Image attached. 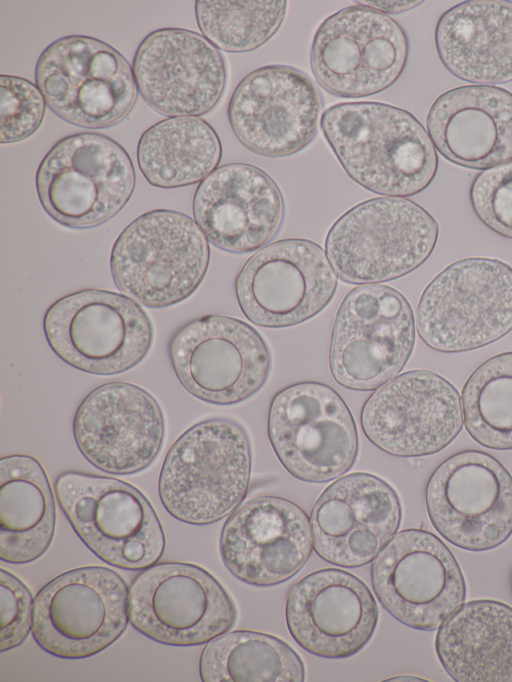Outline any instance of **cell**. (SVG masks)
<instances>
[{
    "mask_svg": "<svg viewBox=\"0 0 512 682\" xmlns=\"http://www.w3.org/2000/svg\"><path fill=\"white\" fill-rule=\"evenodd\" d=\"M320 127L346 174L372 193L413 196L437 173L430 136L402 108L373 101L339 103L324 111Z\"/></svg>",
    "mask_w": 512,
    "mask_h": 682,
    "instance_id": "obj_1",
    "label": "cell"
},
{
    "mask_svg": "<svg viewBox=\"0 0 512 682\" xmlns=\"http://www.w3.org/2000/svg\"><path fill=\"white\" fill-rule=\"evenodd\" d=\"M251 445L245 429L211 418L182 433L168 450L158 492L166 511L191 525H209L234 512L247 495Z\"/></svg>",
    "mask_w": 512,
    "mask_h": 682,
    "instance_id": "obj_2",
    "label": "cell"
},
{
    "mask_svg": "<svg viewBox=\"0 0 512 682\" xmlns=\"http://www.w3.org/2000/svg\"><path fill=\"white\" fill-rule=\"evenodd\" d=\"M439 235L434 217L399 197L363 201L328 231L325 252L337 276L350 284H379L405 276L432 254Z\"/></svg>",
    "mask_w": 512,
    "mask_h": 682,
    "instance_id": "obj_3",
    "label": "cell"
},
{
    "mask_svg": "<svg viewBox=\"0 0 512 682\" xmlns=\"http://www.w3.org/2000/svg\"><path fill=\"white\" fill-rule=\"evenodd\" d=\"M210 261L209 242L188 215L169 209L146 212L117 237L110 269L116 287L148 308L190 297Z\"/></svg>",
    "mask_w": 512,
    "mask_h": 682,
    "instance_id": "obj_4",
    "label": "cell"
},
{
    "mask_svg": "<svg viewBox=\"0 0 512 682\" xmlns=\"http://www.w3.org/2000/svg\"><path fill=\"white\" fill-rule=\"evenodd\" d=\"M415 324L421 340L442 353L498 341L512 330V267L487 257L449 264L423 290Z\"/></svg>",
    "mask_w": 512,
    "mask_h": 682,
    "instance_id": "obj_5",
    "label": "cell"
},
{
    "mask_svg": "<svg viewBox=\"0 0 512 682\" xmlns=\"http://www.w3.org/2000/svg\"><path fill=\"white\" fill-rule=\"evenodd\" d=\"M35 185L45 212L72 229L99 226L117 215L136 185L133 162L112 138L81 132L56 142L40 162Z\"/></svg>",
    "mask_w": 512,
    "mask_h": 682,
    "instance_id": "obj_6",
    "label": "cell"
},
{
    "mask_svg": "<svg viewBox=\"0 0 512 682\" xmlns=\"http://www.w3.org/2000/svg\"><path fill=\"white\" fill-rule=\"evenodd\" d=\"M55 492L72 529L103 562L139 571L162 557L161 522L136 487L112 477L68 471L57 477Z\"/></svg>",
    "mask_w": 512,
    "mask_h": 682,
    "instance_id": "obj_7",
    "label": "cell"
},
{
    "mask_svg": "<svg viewBox=\"0 0 512 682\" xmlns=\"http://www.w3.org/2000/svg\"><path fill=\"white\" fill-rule=\"evenodd\" d=\"M43 330L52 351L85 373L126 372L148 354L153 326L143 308L125 294L84 289L54 302Z\"/></svg>",
    "mask_w": 512,
    "mask_h": 682,
    "instance_id": "obj_8",
    "label": "cell"
},
{
    "mask_svg": "<svg viewBox=\"0 0 512 682\" xmlns=\"http://www.w3.org/2000/svg\"><path fill=\"white\" fill-rule=\"evenodd\" d=\"M415 330L411 305L398 290L382 284L353 288L341 302L332 327L333 378L350 390H376L408 362Z\"/></svg>",
    "mask_w": 512,
    "mask_h": 682,
    "instance_id": "obj_9",
    "label": "cell"
},
{
    "mask_svg": "<svg viewBox=\"0 0 512 682\" xmlns=\"http://www.w3.org/2000/svg\"><path fill=\"white\" fill-rule=\"evenodd\" d=\"M34 77L49 109L86 129L118 124L137 99L133 70L126 58L91 36H64L50 43L36 62Z\"/></svg>",
    "mask_w": 512,
    "mask_h": 682,
    "instance_id": "obj_10",
    "label": "cell"
},
{
    "mask_svg": "<svg viewBox=\"0 0 512 682\" xmlns=\"http://www.w3.org/2000/svg\"><path fill=\"white\" fill-rule=\"evenodd\" d=\"M267 429L280 463L301 481H331L357 459L358 433L352 413L340 394L324 383L299 382L276 393Z\"/></svg>",
    "mask_w": 512,
    "mask_h": 682,
    "instance_id": "obj_11",
    "label": "cell"
},
{
    "mask_svg": "<svg viewBox=\"0 0 512 682\" xmlns=\"http://www.w3.org/2000/svg\"><path fill=\"white\" fill-rule=\"evenodd\" d=\"M128 622L127 585L106 567L61 573L34 598L32 635L41 649L58 658L98 654L123 634Z\"/></svg>",
    "mask_w": 512,
    "mask_h": 682,
    "instance_id": "obj_12",
    "label": "cell"
},
{
    "mask_svg": "<svg viewBox=\"0 0 512 682\" xmlns=\"http://www.w3.org/2000/svg\"><path fill=\"white\" fill-rule=\"evenodd\" d=\"M131 625L169 646H197L228 632L237 618L231 597L207 570L162 562L141 570L128 589Z\"/></svg>",
    "mask_w": 512,
    "mask_h": 682,
    "instance_id": "obj_13",
    "label": "cell"
},
{
    "mask_svg": "<svg viewBox=\"0 0 512 682\" xmlns=\"http://www.w3.org/2000/svg\"><path fill=\"white\" fill-rule=\"evenodd\" d=\"M409 53L404 29L389 15L363 5L345 7L318 27L310 66L318 84L341 98H363L391 87Z\"/></svg>",
    "mask_w": 512,
    "mask_h": 682,
    "instance_id": "obj_14",
    "label": "cell"
},
{
    "mask_svg": "<svg viewBox=\"0 0 512 682\" xmlns=\"http://www.w3.org/2000/svg\"><path fill=\"white\" fill-rule=\"evenodd\" d=\"M168 353L181 386L195 398L233 405L259 391L271 369L269 347L246 322L207 315L182 326Z\"/></svg>",
    "mask_w": 512,
    "mask_h": 682,
    "instance_id": "obj_15",
    "label": "cell"
},
{
    "mask_svg": "<svg viewBox=\"0 0 512 682\" xmlns=\"http://www.w3.org/2000/svg\"><path fill=\"white\" fill-rule=\"evenodd\" d=\"M425 503L436 531L461 549L491 550L512 535V476L484 451L445 459L427 482Z\"/></svg>",
    "mask_w": 512,
    "mask_h": 682,
    "instance_id": "obj_16",
    "label": "cell"
},
{
    "mask_svg": "<svg viewBox=\"0 0 512 682\" xmlns=\"http://www.w3.org/2000/svg\"><path fill=\"white\" fill-rule=\"evenodd\" d=\"M371 580L383 608L417 630L437 629L466 597L465 579L453 553L424 529L396 533L374 558Z\"/></svg>",
    "mask_w": 512,
    "mask_h": 682,
    "instance_id": "obj_17",
    "label": "cell"
},
{
    "mask_svg": "<svg viewBox=\"0 0 512 682\" xmlns=\"http://www.w3.org/2000/svg\"><path fill=\"white\" fill-rule=\"evenodd\" d=\"M337 277L320 245L288 238L265 245L244 263L235 279V293L253 324L285 328L320 313L335 294Z\"/></svg>",
    "mask_w": 512,
    "mask_h": 682,
    "instance_id": "obj_18",
    "label": "cell"
},
{
    "mask_svg": "<svg viewBox=\"0 0 512 682\" xmlns=\"http://www.w3.org/2000/svg\"><path fill=\"white\" fill-rule=\"evenodd\" d=\"M368 440L397 457L428 456L447 447L463 427L461 397L429 370L404 372L377 388L360 414Z\"/></svg>",
    "mask_w": 512,
    "mask_h": 682,
    "instance_id": "obj_19",
    "label": "cell"
},
{
    "mask_svg": "<svg viewBox=\"0 0 512 682\" xmlns=\"http://www.w3.org/2000/svg\"><path fill=\"white\" fill-rule=\"evenodd\" d=\"M321 109L320 93L304 72L273 64L251 71L238 83L227 116L245 148L260 156L281 158L313 141Z\"/></svg>",
    "mask_w": 512,
    "mask_h": 682,
    "instance_id": "obj_20",
    "label": "cell"
},
{
    "mask_svg": "<svg viewBox=\"0 0 512 682\" xmlns=\"http://www.w3.org/2000/svg\"><path fill=\"white\" fill-rule=\"evenodd\" d=\"M82 456L109 474L129 475L149 467L164 441L165 422L156 399L128 382H109L90 391L72 423Z\"/></svg>",
    "mask_w": 512,
    "mask_h": 682,
    "instance_id": "obj_21",
    "label": "cell"
},
{
    "mask_svg": "<svg viewBox=\"0 0 512 682\" xmlns=\"http://www.w3.org/2000/svg\"><path fill=\"white\" fill-rule=\"evenodd\" d=\"M132 70L143 100L168 117L210 112L227 80L219 49L203 35L183 28H161L144 37Z\"/></svg>",
    "mask_w": 512,
    "mask_h": 682,
    "instance_id": "obj_22",
    "label": "cell"
},
{
    "mask_svg": "<svg viewBox=\"0 0 512 682\" xmlns=\"http://www.w3.org/2000/svg\"><path fill=\"white\" fill-rule=\"evenodd\" d=\"M401 503L394 488L364 472L340 477L318 497L310 514L313 549L346 568L370 563L396 534Z\"/></svg>",
    "mask_w": 512,
    "mask_h": 682,
    "instance_id": "obj_23",
    "label": "cell"
},
{
    "mask_svg": "<svg viewBox=\"0 0 512 682\" xmlns=\"http://www.w3.org/2000/svg\"><path fill=\"white\" fill-rule=\"evenodd\" d=\"M219 545L224 565L237 579L274 586L296 575L310 557V520L288 499L257 496L230 514Z\"/></svg>",
    "mask_w": 512,
    "mask_h": 682,
    "instance_id": "obj_24",
    "label": "cell"
},
{
    "mask_svg": "<svg viewBox=\"0 0 512 682\" xmlns=\"http://www.w3.org/2000/svg\"><path fill=\"white\" fill-rule=\"evenodd\" d=\"M289 633L307 652L328 659L358 653L376 629L378 605L367 585L337 568L310 573L286 598Z\"/></svg>",
    "mask_w": 512,
    "mask_h": 682,
    "instance_id": "obj_25",
    "label": "cell"
},
{
    "mask_svg": "<svg viewBox=\"0 0 512 682\" xmlns=\"http://www.w3.org/2000/svg\"><path fill=\"white\" fill-rule=\"evenodd\" d=\"M193 217L215 247L248 253L271 241L284 219V200L273 178L248 163L215 169L195 190Z\"/></svg>",
    "mask_w": 512,
    "mask_h": 682,
    "instance_id": "obj_26",
    "label": "cell"
},
{
    "mask_svg": "<svg viewBox=\"0 0 512 682\" xmlns=\"http://www.w3.org/2000/svg\"><path fill=\"white\" fill-rule=\"evenodd\" d=\"M427 133L448 161L487 170L512 160V93L492 85L450 89L431 105Z\"/></svg>",
    "mask_w": 512,
    "mask_h": 682,
    "instance_id": "obj_27",
    "label": "cell"
},
{
    "mask_svg": "<svg viewBox=\"0 0 512 682\" xmlns=\"http://www.w3.org/2000/svg\"><path fill=\"white\" fill-rule=\"evenodd\" d=\"M435 44L445 68L463 81H512V2L469 0L453 6L437 22Z\"/></svg>",
    "mask_w": 512,
    "mask_h": 682,
    "instance_id": "obj_28",
    "label": "cell"
},
{
    "mask_svg": "<svg viewBox=\"0 0 512 682\" xmlns=\"http://www.w3.org/2000/svg\"><path fill=\"white\" fill-rule=\"evenodd\" d=\"M438 659L458 682H512V607L495 600L463 603L439 627Z\"/></svg>",
    "mask_w": 512,
    "mask_h": 682,
    "instance_id": "obj_29",
    "label": "cell"
},
{
    "mask_svg": "<svg viewBox=\"0 0 512 682\" xmlns=\"http://www.w3.org/2000/svg\"><path fill=\"white\" fill-rule=\"evenodd\" d=\"M55 499L40 462L14 454L0 460V558L26 564L41 557L53 540Z\"/></svg>",
    "mask_w": 512,
    "mask_h": 682,
    "instance_id": "obj_30",
    "label": "cell"
},
{
    "mask_svg": "<svg viewBox=\"0 0 512 682\" xmlns=\"http://www.w3.org/2000/svg\"><path fill=\"white\" fill-rule=\"evenodd\" d=\"M136 154L149 184L172 189L202 182L217 169L222 144L214 128L199 116L168 117L141 135Z\"/></svg>",
    "mask_w": 512,
    "mask_h": 682,
    "instance_id": "obj_31",
    "label": "cell"
},
{
    "mask_svg": "<svg viewBox=\"0 0 512 682\" xmlns=\"http://www.w3.org/2000/svg\"><path fill=\"white\" fill-rule=\"evenodd\" d=\"M199 672L204 682H302L301 657L270 634L235 630L206 643Z\"/></svg>",
    "mask_w": 512,
    "mask_h": 682,
    "instance_id": "obj_32",
    "label": "cell"
},
{
    "mask_svg": "<svg viewBox=\"0 0 512 682\" xmlns=\"http://www.w3.org/2000/svg\"><path fill=\"white\" fill-rule=\"evenodd\" d=\"M463 422L483 447L512 450V351L480 364L461 393Z\"/></svg>",
    "mask_w": 512,
    "mask_h": 682,
    "instance_id": "obj_33",
    "label": "cell"
},
{
    "mask_svg": "<svg viewBox=\"0 0 512 682\" xmlns=\"http://www.w3.org/2000/svg\"><path fill=\"white\" fill-rule=\"evenodd\" d=\"M287 2L197 0L195 18L202 35L228 53L253 51L278 31Z\"/></svg>",
    "mask_w": 512,
    "mask_h": 682,
    "instance_id": "obj_34",
    "label": "cell"
},
{
    "mask_svg": "<svg viewBox=\"0 0 512 682\" xmlns=\"http://www.w3.org/2000/svg\"><path fill=\"white\" fill-rule=\"evenodd\" d=\"M46 100L28 79L0 76V142L15 143L30 137L40 127Z\"/></svg>",
    "mask_w": 512,
    "mask_h": 682,
    "instance_id": "obj_35",
    "label": "cell"
},
{
    "mask_svg": "<svg viewBox=\"0 0 512 682\" xmlns=\"http://www.w3.org/2000/svg\"><path fill=\"white\" fill-rule=\"evenodd\" d=\"M470 201L485 226L512 239V160L479 173L471 184Z\"/></svg>",
    "mask_w": 512,
    "mask_h": 682,
    "instance_id": "obj_36",
    "label": "cell"
},
{
    "mask_svg": "<svg viewBox=\"0 0 512 682\" xmlns=\"http://www.w3.org/2000/svg\"><path fill=\"white\" fill-rule=\"evenodd\" d=\"M34 599L11 572L0 570V651L21 645L32 631Z\"/></svg>",
    "mask_w": 512,
    "mask_h": 682,
    "instance_id": "obj_37",
    "label": "cell"
},
{
    "mask_svg": "<svg viewBox=\"0 0 512 682\" xmlns=\"http://www.w3.org/2000/svg\"><path fill=\"white\" fill-rule=\"evenodd\" d=\"M422 1H357V4L367 6L384 14H397L406 12Z\"/></svg>",
    "mask_w": 512,
    "mask_h": 682,
    "instance_id": "obj_38",
    "label": "cell"
},
{
    "mask_svg": "<svg viewBox=\"0 0 512 682\" xmlns=\"http://www.w3.org/2000/svg\"><path fill=\"white\" fill-rule=\"evenodd\" d=\"M511 592H512V576H511Z\"/></svg>",
    "mask_w": 512,
    "mask_h": 682,
    "instance_id": "obj_39",
    "label": "cell"
}]
</instances>
